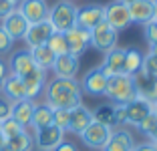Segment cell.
Listing matches in <instances>:
<instances>
[{
  "instance_id": "obj_37",
  "label": "cell",
  "mask_w": 157,
  "mask_h": 151,
  "mask_svg": "<svg viewBox=\"0 0 157 151\" xmlns=\"http://www.w3.org/2000/svg\"><path fill=\"white\" fill-rule=\"evenodd\" d=\"M113 115H115V129L127 125V111H125V105H113Z\"/></svg>"
},
{
  "instance_id": "obj_1",
  "label": "cell",
  "mask_w": 157,
  "mask_h": 151,
  "mask_svg": "<svg viewBox=\"0 0 157 151\" xmlns=\"http://www.w3.org/2000/svg\"><path fill=\"white\" fill-rule=\"evenodd\" d=\"M44 103L51 109H75V107L83 105V91L77 79H56L52 77L51 81H46L44 91Z\"/></svg>"
},
{
  "instance_id": "obj_19",
  "label": "cell",
  "mask_w": 157,
  "mask_h": 151,
  "mask_svg": "<svg viewBox=\"0 0 157 151\" xmlns=\"http://www.w3.org/2000/svg\"><path fill=\"white\" fill-rule=\"evenodd\" d=\"M129 16H131V24H137V26L151 22L155 18L153 0H137V2L129 4Z\"/></svg>"
},
{
  "instance_id": "obj_41",
  "label": "cell",
  "mask_w": 157,
  "mask_h": 151,
  "mask_svg": "<svg viewBox=\"0 0 157 151\" xmlns=\"http://www.w3.org/2000/svg\"><path fill=\"white\" fill-rule=\"evenodd\" d=\"M55 151H77V147H75L73 143H69V141H63Z\"/></svg>"
},
{
  "instance_id": "obj_11",
  "label": "cell",
  "mask_w": 157,
  "mask_h": 151,
  "mask_svg": "<svg viewBox=\"0 0 157 151\" xmlns=\"http://www.w3.org/2000/svg\"><path fill=\"white\" fill-rule=\"evenodd\" d=\"M16 10L26 18L28 24H36L48 18V2L46 0H20Z\"/></svg>"
},
{
  "instance_id": "obj_18",
  "label": "cell",
  "mask_w": 157,
  "mask_h": 151,
  "mask_svg": "<svg viewBox=\"0 0 157 151\" xmlns=\"http://www.w3.org/2000/svg\"><path fill=\"white\" fill-rule=\"evenodd\" d=\"M123 63H125V48L123 46H115L107 55H103V60L99 64V69L103 71L105 77H113V75L123 73Z\"/></svg>"
},
{
  "instance_id": "obj_45",
  "label": "cell",
  "mask_w": 157,
  "mask_h": 151,
  "mask_svg": "<svg viewBox=\"0 0 157 151\" xmlns=\"http://www.w3.org/2000/svg\"><path fill=\"white\" fill-rule=\"evenodd\" d=\"M149 52H153V55H157V45H155V46H151V48H149Z\"/></svg>"
},
{
  "instance_id": "obj_29",
  "label": "cell",
  "mask_w": 157,
  "mask_h": 151,
  "mask_svg": "<svg viewBox=\"0 0 157 151\" xmlns=\"http://www.w3.org/2000/svg\"><path fill=\"white\" fill-rule=\"evenodd\" d=\"M46 46L55 56H63L69 52V45H67V38H65V32H52L51 38L46 41Z\"/></svg>"
},
{
  "instance_id": "obj_42",
  "label": "cell",
  "mask_w": 157,
  "mask_h": 151,
  "mask_svg": "<svg viewBox=\"0 0 157 151\" xmlns=\"http://www.w3.org/2000/svg\"><path fill=\"white\" fill-rule=\"evenodd\" d=\"M0 151H6V139L0 135Z\"/></svg>"
},
{
  "instance_id": "obj_10",
  "label": "cell",
  "mask_w": 157,
  "mask_h": 151,
  "mask_svg": "<svg viewBox=\"0 0 157 151\" xmlns=\"http://www.w3.org/2000/svg\"><path fill=\"white\" fill-rule=\"evenodd\" d=\"M105 22V4H85L78 6L77 12V26L85 28V30H93L97 24Z\"/></svg>"
},
{
  "instance_id": "obj_39",
  "label": "cell",
  "mask_w": 157,
  "mask_h": 151,
  "mask_svg": "<svg viewBox=\"0 0 157 151\" xmlns=\"http://www.w3.org/2000/svg\"><path fill=\"white\" fill-rule=\"evenodd\" d=\"M131 151H157V147L151 141H143V143H135V147Z\"/></svg>"
},
{
  "instance_id": "obj_4",
  "label": "cell",
  "mask_w": 157,
  "mask_h": 151,
  "mask_svg": "<svg viewBox=\"0 0 157 151\" xmlns=\"http://www.w3.org/2000/svg\"><path fill=\"white\" fill-rule=\"evenodd\" d=\"M91 32V46L95 50H99L101 55H107L109 50H113L115 46H119V32L115 28H111L107 22H101L93 28Z\"/></svg>"
},
{
  "instance_id": "obj_44",
  "label": "cell",
  "mask_w": 157,
  "mask_h": 151,
  "mask_svg": "<svg viewBox=\"0 0 157 151\" xmlns=\"http://www.w3.org/2000/svg\"><path fill=\"white\" fill-rule=\"evenodd\" d=\"M121 2H123V4H127V6H129V4H133V2H137V0H121Z\"/></svg>"
},
{
  "instance_id": "obj_20",
  "label": "cell",
  "mask_w": 157,
  "mask_h": 151,
  "mask_svg": "<svg viewBox=\"0 0 157 151\" xmlns=\"http://www.w3.org/2000/svg\"><path fill=\"white\" fill-rule=\"evenodd\" d=\"M133 147H135L133 133L125 127H117V129H113L111 139H109V143L105 145L103 151H131Z\"/></svg>"
},
{
  "instance_id": "obj_12",
  "label": "cell",
  "mask_w": 157,
  "mask_h": 151,
  "mask_svg": "<svg viewBox=\"0 0 157 151\" xmlns=\"http://www.w3.org/2000/svg\"><path fill=\"white\" fill-rule=\"evenodd\" d=\"M65 38H67V45H69V52L75 56H81L87 52V48L91 46V32L85 30L81 26H73L71 30L65 32Z\"/></svg>"
},
{
  "instance_id": "obj_28",
  "label": "cell",
  "mask_w": 157,
  "mask_h": 151,
  "mask_svg": "<svg viewBox=\"0 0 157 151\" xmlns=\"http://www.w3.org/2000/svg\"><path fill=\"white\" fill-rule=\"evenodd\" d=\"M93 121L95 123L107 125V127L115 129V115H113V103H107V105H99L97 109L93 111Z\"/></svg>"
},
{
  "instance_id": "obj_35",
  "label": "cell",
  "mask_w": 157,
  "mask_h": 151,
  "mask_svg": "<svg viewBox=\"0 0 157 151\" xmlns=\"http://www.w3.org/2000/svg\"><path fill=\"white\" fill-rule=\"evenodd\" d=\"M12 48H14V41L4 32V28L0 26V56L10 55V52H12Z\"/></svg>"
},
{
  "instance_id": "obj_9",
  "label": "cell",
  "mask_w": 157,
  "mask_h": 151,
  "mask_svg": "<svg viewBox=\"0 0 157 151\" xmlns=\"http://www.w3.org/2000/svg\"><path fill=\"white\" fill-rule=\"evenodd\" d=\"M8 73L10 75H16V77H26L30 71L36 69V64H34L33 56H30V50L28 48H18V50H12L8 55Z\"/></svg>"
},
{
  "instance_id": "obj_17",
  "label": "cell",
  "mask_w": 157,
  "mask_h": 151,
  "mask_svg": "<svg viewBox=\"0 0 157 151\" xmlns=\"http://www.w3.org/2000/svg\"><path fill=\"white\" fill-rule=\"evenodd\" d=\"M46 81H48V73L42 71V69H38V67L34 71H30L26 77H22L24 89H26V99L36 101L38 97L42 95V91H44Z\"/></svg>"
},
{
  "instance_id": "obj_22",
  "label": "cell",
  "mask_w": 157,
  "mask_h": 151,
  "mask_svg": "<svg viewBox=\"0 0 157 151\" xmlns=\"http://www.w3.org/2000/svg\"><path fill=\"white\" fill-rule=\"evenodd\" d=\"M0 93H2L8 101H12V103L26 99V89H24L22 79L16 77V75H10V73H8V77L4 79V83H2Z\"/></svg>"
},
{
  "instance_id": "obj_27",
  "label": "cell",
  "mask_w": 157,
  "mask_h": 151,
  "mask_svg": "<svg viewBox=\"0 0 157 151\" xmlns=\"http://www.w3.org/2000/svg\"><path fill=\"white\" fill-rule=\"evenodd\" d=\"M141 63H143V52L137 46H129L125 48V63H123V73L135 75L141 71Z\"/></svg>"
},
{
  "instance_id": "obj_46",
  "label": "cell",
  "mask_w": 157,
  "mask_h": 151,
  "mask_svg": "<svg viewBox=\"0 0 157 151\" xmlns=\"http://www.w3.org/2000/svg\"><path fill=\"white\" fill-rule=\"evenodd\" d=\"M153 115H155V117H157V101H155V103H153Z\"/></svg>"
},
{
  "instance_id": "obj_13",
  "label": "cell",
  "mask_w": 157,
  "mask_h": 151,
  "mask_svg": "<svg viewBox=\"0 0 157 151\" xmlns=\"http://www.w3.org/2000/svg\"><path fill=\"white\" fill-rule=\"evenodd\" d=\"M125 111H127V125L131 127H137L141 121L147 117V115L153 113V103H149L145 97L137 95L131 103L125 105Z\"/></svg>"
},
{
  "instance_id": "obj_43",
  "label": "cell",
  "mask_w": 157,
  "mask_h": 151,
  "mask_svg": "<svg viewBox=\"0 0 157 151\" xmlns=\"http://www.w3.org/2000/svg\"><path fill=\"white\" fill-rule=\"evenodd\" d=\"M149 141H151V143H153V145H155V147H157V131H155V133H153L151 137H149Z\"/></svg>"
},
{
  "instance_id": "obj_8",
  "label": "cell",
  "mask_w": 157,
  "mask_h": 151,
  "mask_svg": "<svg viewBox=\"0 0 157 151\" xmlns=\"http://www.w3.org/2000/svg\"><path fill=\"white\" fill-rule=\"evenodd\" d=\"M107 79H109V77H105L99 67H93V69H89L87 73L83 75V79L78 81V85H81V91H83L85 95L101 97V95H105Z\"/></svg>"
},
{
  "instance_id": "obj_15",
  "label": "cell",
  "mask_w": 157,
  "mask_h": 151,
  "mask_svg": "<svg viewBox=\"0 0 157 151\" xmlns=\"http://www.w3.org/2000/svg\"><path fill=\"white\" fill-rule=\"evenodd\" d=\"M78 69H81L78 56L71 55V52H67V55H63V56H56L52 67H51L52 75H55L56 79H77Z\"/></svg>"
},
{
  "instance_id": "obj_33",
  "label": "cell",
  "mask_w": 157,
  "mask_h": 151,
  "mask_svg": "<svg viewBox=\"0 0 157 151\" xmlns=\"http://www.w3.org/2000/svg\"><path fill=\"white\" fill-rule=\"evenodd\" d=\"M69 117H71V111L67 109H55V113H52V125H56L59 129H63V131H69Z\"/></svg>"
},
{
  "instance_id": "obj_24",
  "label": "cell",
  "mask_w": 157,
  "mask_h": 151,
  "mask_svg": "<svg viewBox=\"0 0 157 151\" xmlns=\"http://www.w3.org/2000/svg\"><path fill=\"white\" fill-rule=\"evenodd\" d=\"M52 113H55V109H51L46 103H36L33 119H30V129L38 131V129H44L48 125H52Z\"/></svg>"
},
{
  "instance_id": "obj_38",
  "label": "cell",
  "mask_w": 157,
  "mask_h": 151,
  "mask_svg": "<svg viewBox=\"0 0 157 151\" xmlns=\"http://www.w3.org/2000/svg\"><path fill=\"white\" fill-rule=\"evenodd\" d=\"M14 8H16V4H14L12 0H0V20L4 18V16H8Z\"/></svg>"
},
{
  "instance_id": "obj_5",
  "label": "cell",
  "mask_w": 157,
  "mask_h": 151,
  "mask_svg": "<svg viewBox=\"0 0 157 151\" xmlns=\"http://www.w3.org/2000/svg\"><path fill=\"white\" fill-rule=\"evenodd\" d=\"M105 22L117 32H123L131 26V16H129V6L123 4L121 0H113L105 6Z\"/></svg>"
},
{
  "instance_id": "obj_30",
  "label": "cell",
  "mask_w": 157,
  "mask_h": 151,
  "mask_svg": "<svg viewBox=\"0 0 157 151\" xmlns=\"http://www.w3.org/2000/svg\"><path fill=\"white\" fill-rule=\"evenodd\" d=\"M141 73L149 79V81H157V55L147 52L143 55V63H141Z\"/></svg>"
},
{
  "instance_id": "obj_21",
  "label": "cell",
  "mask_w": 157,
  "mask_h": 151,
  "mask_svg": "<svg viewBox=\"0 0 157 151\" xmlns=\"http://www.w3.org/2000/svg\"><path fill=\"white\" fill-rule=\"evenodd\" d=\"M93 123V111L85 105H78L75 109H71V117H69V133L81 135L89 125Z\"/></svg>"
},
{
  "instance_id": "obj_25",
  "label": "cell",
  "mask_w": 157,
  "mask_h": 151,
  "mask_svg": "<svg viewBox=\"0 0 157 151\" xmlns=\"http://www.w3.org/2000/svg\"><path fill=\"white\" fill-rule=\"evenodd\" d=\"M28 50H30V56H33L34 64H36L38 69H42V71L48 73L51 67H52V63H55V59H56L51 50H48V46L40 45V46H33V48H28Z\"/></svg>"
},
{
  "instance_id": "obj_48",
  "label": "cell",
  "mask_w": 157,
  "mask_h": 151,
  "mask_svg": "<svg viewBox=\"0 0 157 151\" xmlns=\"http://www.w3.org/2000/svg\"><path fill=\"white\" fill-rule=\"evenodd\" d=\"M12 2H14V4H18V2H20V0H12Z\"/></svg>"
},
{
  "instance_id": "obj_7",
  "label": "cell",
  "mask_w": 157,
  "mask_h": 151,
  "mask_svg": "<svg viewBox=\"0 0 157 151\" xmlns=\"http://www.w3.org/2000/svg\"><path fill=\"white\" fill-rule=\"evenodd\" d=\"M34 149L36 151H55L60 143L65 141V131L56 125H48L44 129L34 131Z\"/></svg>"
},
{
  "instance_id": "obj_36",
  "label": "cell",
  "mask_w": 157,
  "mask_h": 151,
  "mask_svg": "<svg viewBox=\"0 0 157 151\" xmlns=\"http://www.w3.org/2000/svg\"><path fill=\"white\" fill-rule=\"evenodd\" d=\"M12 105H14L12 101H8L2 93H0V123L12 117Z\"/></svg>"
},
{
  "instance_id": "obj_47",
  "label": "cell",
  "mask_w": 157,
  "mask_h": 151,
  "mask_svg": "<svg viewBox=\"0 0 157 151\" xmlns=\"http://www.w3.org/2000/svg\"><path fill=\"white\" fill-rule=\"evenodd\" d=\"M153 6H155V20H157V0H153Z\"/></svg>"
},
{
  "instance_id": "obj_14",
  "label": "cell",
  "mask_w": 157,
  "mask_h": 151,
  "mask_svg": "<svg viewBox=\"0 0 157 151\" xmlns=\"http://www.w3.org/2000/svg\"><path fill=\"white\" fill-rule=\"evenodd\" d=\"M0 26L4 28V32L8 34L10 38H12L14 42H16V41H22L24 34H26V30H28L26 18H24V16L16 8H14L8 16H4V18L0 20Z\"/></svg>"
},
{
  "instance_id": "obj_6",
  "label": "cell",
  "mask_w": 157,
  "mask_h": 151,
  "mask_svg": "<svg viewBox=\"0 0 157 151\" xmlns=\"http://www.w3.org/2000/svg\"><path fill=\"white\" fill-rule=\"evenodd\" d=\"M111 133H113L111 127H107V125H101V123H95V121H93V123L89 125V127L85 129L78 137H81V141H83L89 149L103 151V149H105V145L109 143V139H111Z\"/></svg>"
},
{
  "instance_id": "obj_23",
  "label": "cell",
  "mask_w": 157,
  "mask_h": 151,
  "mask_svg": "<svg viewBox=\"0 0 157 151\" xmlns=\"http://www.w3.org/2000/svg\"><path fill=\"white\" fill-rule=\"evenodd\" d=\"M34 105L36 101H30V99H22V101H16L12 105V119L16 123H20L22 127H30V119H33V113H34Z\"/></svg>"
},
{
  "instance_id": "obj_16",
  "label": "cell",
  "mask_w": 157,
  "mask_h": 151,
  "mask_svg": "<svg viewBox=\"0 0 157 151\" xmlns=\"http://www.w3.org/2000/svg\"><path fill=\"white\" fill-rule=\"evenodd\" d=\"M55 32V28L51 26L48 20H42V22H36V24H28V30L24 34V45L26 48H33V46H40V45H46V41L51 38V34Z\"/></svg>"
},
{
  "instance_id": "obj_32",
  "label": "cell",
  "mask_w": 157,
  "mask_h": 151,
  "mask_svg": "<svg viewBox=\"0 0 157 151\" xmlns=\"http://www.w3.org/2000/svg\"><path fill=\"white\" fill-rule=\"evenodd\" d=\"M135 129H137L141 135H145V137H151L153 133L157 131V117H155L153 113H151V115H147V117H145V119L141 121V123H139Z\"/></svg>"
},
{
  "instance_id": "obj_34",
  "label": "cell",
  "mask_w": 157,
  "mask_h": 151,
  "mask_svg": "<svg viewBox=\"0 0 157 151\" xmlns=\"http://www.w3.org/2000/svg\"><path fill=\"white\" fill-rule=\"evenodd\" d=\"M143 38H145V42L149 45V48L157 45V20L155 18H153L151 22L143 24Z\"/></svg>"
},
{
  "instance_id": "obj_26",
  "label": "cell",
  "mask_w": 157,
  "mask_h": 151,
  "mask_svg": "<svg viewBox=\"0 0 157 151\" xmlns=\"http://www.w3.org/2000/svg\"><path fill=\"white\" fill-rule=\"evenodd\" d=\"M33 149H34V137L28 129H24L16 137L6 141V151H33Z\"/></svg>"
},
{
  "instance_id": "obj_3",
  "label": "cell",
  "mask_w": 157,
  "mask_h": 151,
  "mask_svg": "<svg viewBox=\"0 0 157 151\" xmlns=\"http://www.w3.org/2000/svg\"><path fill=\"white\" fill-rule=\"evenodd\" d=\"M77 12L78 6L73 0H56L52 6H48V22L55 28V32H67L77 26Z\"/></svg>"
},
{
  "instance_id": "obj_31",
  "label": "cell",
  "mask_w": 157,
  "mask_h": 151,
  "mask_svg": "<svg viewBox=\"0 0 157 151\" xmlns=\"http://www.w3.org/2000/svg\"><path fill=\"white\" fill-rule=\"evenodd\" d=\"M26 127H22L20 123H16V121L10 117V119H6V121H2L0 123V135L8 141V139H12V137H16L18 133H22Z\"/></svg>"
},
{
  "instance_id": "obj_40",
  "label": "cell",
  "mask_w": 157,
  "mask_h": 151,
  "mask_svg": "<svg viewBox=\"0 0 157 151\" xmlns=\"http://www.w3.org/2000/svg\"><path fill=\"white\" fill-rule=\"evenodd\" d=\"M6 77H8V67H6L4 60L0 59V87H2V83H4Z\"/></svg>"
},
{
  "instance_id": "obj_2",
  "label": "cell",
  "mask_w": 157,
  "mask_h": 151,
  "mask_svg": "<svg viewBox=\"0 0 157 151\" xmlns=\"http://www.w3.org/2000/svg\"><path fill=\"white\" fill-rule=\"evenodd\" d=\"M105 97L111 101L113 105H127L137 97V85H135L133 75L121 73L113 75L107 79V89Z\"/></svg>"
}]
</instances>
